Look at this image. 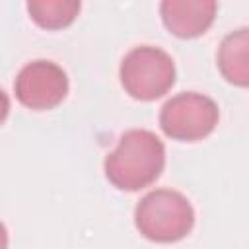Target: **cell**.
<instances>
[{"label": "cell", "mask_w": 249, "mask_h": 249, "mask_svg": "<svg viewBox=\"0 0 249 249\" xmlns=\"http://www.w3.org/2000/svg\"><path fill=\"white\" fill-rule=\"evenodd\" d=\"M134 226L150 241L175 243L185 239L195 226V210L185 195L173 189H156L140 198L134 208Z\"/></svg>", "instance_id": "obj_2"}, {"label": "cell", "mask_w": 249, "mask_h": 249, "mask_svg": "<svg viewBox=\"0 0 249 249\" xmlns=\"http://www.w3.org/2000/svg\"><path fill=\"white\" fill-rule=\"evenodd\" d=\"M218 4L214 0H163L160 4L161 21L179 39H195L214 23Z\"/></svg>", "instance_id": "obj_6"}, {"label": "cell", "mask_w": 249, "mask_h": 249, "mask_svg": "<svg viewBox=\"0 0 249 249\" xmlns=\"http://www.w3.org/2000/svg\"><path fill=\"white\" fill-rule=\"evenodd\" d=\"M16 99L31 111H49L68 95V76L53 60H33L25 64L14 82Z\"/></svg>", "instance_id": "obj_5"}, {"label": "cell", "mask_w": 249, "mask_h": 249, "mask_svg": "<svg viewBox=\"0 0 249 249\" xmlns=\"http://www.w3.org/2000/svg\"><path fill=\"white\" fill-rule=\"evenodd\" d=\"M165 167V146L160 136L146 128H130L121 134L117 148L105 158L107 181L119 191L150 187Z\"/></svg>", "instance_id": "obj_1"}, {"label": "cell", "mask_w": 249, "mask_h": 249, "mask_svg": "<svg viewBox=\"0 0 249 249\" xmlns=\"http://www.w3.org/2000/svg\"><path fill=\"white\" fill-rule=\"evenodd\" d=\"M249 29L239 27L228 33L216 53V64L226 82L247 88L249 84Z\"/></svg>", "instance_id": "obj_7"}, {"label": "cell", "mask_w": 249, "mask_h": 249, "mask_svg": "<svg viewBox=\"0 0 249 249\" xmlns=\"http://www.w3.org/2000/svg\"><path fill=\"white\" fill-rule=\"evenodd\" d=\"M121 86L138 101L163 97L175 84V62L160 47L140 45L130 49L121 60Z\"/></svg>", "instance_id": "obj_3"}, {"label": "cell", "mask_w": 249, "mask_h": 249, "mask_svg": "<svg viewBox=\"0 0 249 249\" xmlns=\"http://www.w3.org/2000/svg\"><path fill=\"white\" fill-rule=\"evenodd\" d=\"M8 115H10V97H8V93L0 88V124L8 119Z\"/></svg>", "instance_id": "obj_9"}, {"label": "cell", "mask_w": 249, "mask_h": 249, "mask_svg": "<svg viewBox=\"0 0 249 249\" xmlns=\"http://www.w3.org/2000/svg\"><path fill=\"white\" fill-rule=\"evenodd\" d=\"M220 109L216 101L198 91H181L167 99L160 111V128L179 142L206 138L218 124Z\"/></svg>", "instance_id": "obj_4"}, {"label": "cell", "mask_w": 249, "mask_h": 249, "mask_svg": "<svg viewBox=\"0 0 249 249\" xmlns=\"http://www.w3.org/2000/svg\"><path fill=\"white\" fill-rule=\"evenodd\" d=\"M25 8L39 27L54 31L68 27L78 18L82 4L78 0H29Z\"/></svg>", "instance_id": "obj_8"}, {"label": "cell", "mask_w": 249, "mask_h": 249, "mask_svg": "<svg viewBox=\"0 0 249 249\" xmlns=\"http://www.w3.org/2000/svg\"><path fill=\"white\" fill-rule=\"evenodd\" d=\"M0 249H8V230L0 222Z\"/></svg>", "instance_id": "obj_10"}]
</instances>
